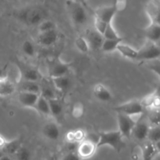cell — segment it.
I'll return each instance as SVG.
<instances>
[{
  "label": "cell",
  "instance_id": "obj_21",
  "mask_svg": "<svg viewBox=\"0 0 160 160\" xmlns=\"http://www.w3.org/2000/svg\"><path fill=\"white\" fill-rule=\"evenodd\" d=\"M141 156L143 159L149 160L152 159L155 156V155L158 154L156 148H155V144L152 142H147L141 147Z\"/></svg>",
  "mask_w": 160,
  "mask_h": 160
},
{
  "label": "cell",
  "instance_id": "obj_30",
  "mask_svg": "<svg viewBox=\"0 0 160 160\" xmlns=\"http://www.w3.org/2000/svg\"><path fill=\"white\" fill-rule=\"evenodd\" d=\"M147 140L153 143L160 141V125L151 126L148 136H147Z\"/></svg>",
  "mask_w": 160,
  "mask_h": 160
},
{
  "label": "cell",
  "instance_id": "obj_26",
  "mask_svg": "<svg viewBox=\"0 0 160 160\" xmlns=\"http://www.w3.org/2000/svg\"><path fill=\"white\" fill-rule=\"evenodd\" d=\"M124 40L123 38L117 39H105L102 45L101 50H103L104 52H112L117 49V47L122 41Z\"/></svg>",
  "mask_w": 160,
  "mask_h": 160
},
{
  "label": "cell",
  "instance_id": "obj_13",
  "mask_svg": "<svg viewBox=\"0 0 160 160\" xmlns=\"http://www.w3.org/2000/svg\"><path fill=\"white\" fill-rule=\"evenodd\" d=\"M58 40V33L56 30L39 32L37 42L39 45L44 47H49L54 45Z\"/></svg>",
  "mask_w": 160,
  "mask_h": 160
},
{
  "label": "cell",
  "instance_id": "obj_41",
  "mask_svg": "<svg viewBox=\"0 0 160 160\" xmlns=\"http://www.w3.org/2000/svg\"><path fill=\"white\" fill-rule=\"evenodd\" d=\"M114 6L118 12H122L125 9L127 6V0H115Z\"/></svg>",
  "mask_w": 160,
  "mask_h": 160
},
{
  "label": "cell",
  "instance_id": "obj_37",
  "mask_svg": "<svg viewBox=\"0 0 160 160\" xmlns=\"http://www.w3.org/2000/svg\"><path fill=\"white\" fill-rule=\"evenodd\" d=\"M108 23L104 21V20L94 17V29L98 31V32H100V34H104L107 27H108Z\"/></svg>",
  "mask_w": 160,
  "mask_h": 160
},
{
  "label": "cell",
  "instance_id": "obj_5",
  "mask_svg": "<svg viewBox=\"0 0 160 160\" xmlns=\"http://www.w3.org/2000/svg\"><path fill=\"white\" fill-rule=\"evenodd\" d=\"M141 100L133 99L119 105L115 108V110L119 113H123L129 116L143 115L144 111Z\"/></svg>",
  "mask_w": 160,
  "mask_h": 160
},
{
  "label": "cell",
  "instance_id": "obj_6",
  "mask_svg": "<svg viewBox=\"0 0 160 160\" xmlns=\"http://www.w3.org/2000/svg\"><path fill=\"white\" fill-rule=\"evenodd\" d=\"M19 17L22 21L29 25H39L45 20V13L41 9L30 8L28 10L26 9L20 12Z\"/></svg>",
  "mask_w": 160,
  "mask_h": 160
},
{
  "label": "cell",
  "instance_id": "obj_11",
  "mask_svg": "<svg viewBox=\"0 0 160 160\" xmlns=\"http://www.w3.org/2000/svg\"><path fill=\"white\" fill-rule=\"evenodd\" d=\"M39 96H40V94L20 91L17 95V100L21 106L34 109Z\"/></svg>",
  "mask_w": 160,
  "mask_h": 160
},
{
  "label": "cell",
  "instance_id": "obj_20",
  "mask_svg": "<svg viewBox=\"0 0 160 160\" xmlns=\"http://www.w3.org/2000/svg\"><path fill=\"white\" fill-rule=\"evenodd\" d=\"M51 79L55 88L60 92H65L70 87L71 81L68 77H67V75L56 77V78H53Z\"/></svg>",
  "mask_w": 160,
  "mask_h": 160
},
{
  "label": "cell",
  "instance_id": "obj_28",
  "mask_svg": "<svg viewBox=\"0 0 160 160\" xmlns=\"http://www.w3.org/2000/svg\"><path fill=\"white\" fill-rule=\"evenodd\" d=\"M75 46L83 53H87L90 50L87 40L84 37H78L75 41Z\"/></svg>",
  "mask_w": 160,
  "mask_h": 160
},
{
  "label": "cell",
  "instance_id": "obj_15",
  "mask_svg": "<svg viewBox=\"0 0 160 160\" xmlns=\"http://www.w3.org/2000/svg\"><path fill=\"white\" fill-rule=\"evenodd\" d=\"M86 38L87 40L90 49H101L102 45H103V42L104 41L103 34L96 31L95 29L91 30L87 33Z\"/></svg>",
  "mask_w": 160,
  "mask_h": 160
},
{
  "label": "cell",
  "instance_id": "obj_14",
  "mask_svg": "<svg viewBox=\"0 0 160 160\" xmlns=\"http://www.w3.org/2000/svg\"><path fill=\"white\" fill-rule=\"evenodd\" d=\"M17 91V84L8 77L0 78V98L10 96Z\"/></svg>",
  "mask_w": 160,
  "mask_h": 160
},
{
  "label": "cell",
  "instance_id": "obj_42",
  "mask_svg": "<svg viewBox=\"0 0 160 160\" xmlns=\"http://www.w3.org/2000/svg\"><path fill=\"white\" fill-rule=\"evenodd\" d=\"M6 142H7V140H6V139L5 138L3 137L2 134H0V148H2V149H3V147L5 146V145H6Z\"/></svg>",
  "mask_w": 160,
  "mask_h": 160
},
{
  "label": "cell",
  "instance_id": "obj_33",
  "mask_svg": "<svg viewBox=\"0 0 160 160\" xmlns=\"http://www.w3.org/2000/svg\"><path fill=\"white\" fill-rule=\"evenodd\" d=\"M155 97H156V95L155 94V92H152V93L148 94L146 96H144L142 99L141 100V103H142L143 106L144 107V109H147L151 110L152 109V107H153L154 101L155 99Z\"/></svg>",
  "mask_w": 160,
  "mask_h": 160
},
{
  "label": "cell",
  "instance_id": "obj_1",
  "mask_svg": "<svg viewBox=\"0 0 160 160\" xmlns=\"http://www.w3.org/2000/svg\"><path fill=\"white\" fill-rule=\"evenodd\" d=\"M125 138L122 136L119 130L117 131H104L99 134L98 140L97 142V148L103 146H109L115 151L120 152L125 148Z\"/></svg>",
  "mask_w": 160,
  "mask_h": 160
},
{
  "label": "cell",
  "instance_id": "obj_45",
  "mask_svg": "<svg viewBox=\"0 0 160 160\" xmlns=\"http://www.w3.org/2000/svg\"><path fill=\"white\" fill-rule=\"evenodd\" d=\"M5 154H6V153L4 152V151H3V150L2 149V148H0V159H1L2 158H3V156H4Z\"/></svg>",
  "mask_w": 160,
  "mask_h": 160
},
{
  "label": "cell",
  "instance_id": "obj_16",
  "mask_svg": "<svg viewBox=\"0 0 160 160\" xmlns=\"http://www.w3.org/2000/svg\"><path fill=\"white\" fill-rule=\"evenodd\" d=\"M93 93L95 98L97 100L100 102H109L112 99L113 96L111 94V91L108 89V88L106 85L103 84H95L93 87Z\"/></svg>",
  "mask_w": 160,
  "mask_h": 160
},
{
  "label": "cell",
  "instance_id": "obj_35",
  "mask_svg": "<svg viewBox=\"0 0 160 160\" xmlns=\"http://www.w3.org/2000/svg\"><path fill=\"white\" fill-rule=\"evenodd\" d=\"M56 23L50 20H44L39 24V32H43V31H52V30H56Z\"/></svg>",
  "mask_w": 160,
  "mask_h": 160
},
{
  "label": "cell",
  "instance_id": "obj_29",
  "mask_svg": "<svg viewBox=\"0 0 160 160\" xmlns=\"http://www.w3.org/2000/svg\"><path fill=\"white\" fill-rule=\"evenodd\" d=\"M21 49L24 54L28 57H33L35 55V47L31 41H24L22 44Z\"/></svg>",
  "mask_w": 160,
  "mask_h": 160
},
{
  "label": "cell",
  "instance_id": "obj_4",
  "mask_svg": "<svg viewBox=\"0 0 160 160\" xmlns=\"http://www.w3.org/2000/svg\"><path fill=\"white\" fill-rule=\"evenodd\" d=\"M160 58V48L155 42L147 40L141 48L137 49L136 61H152Z\"/></svg>",
  "mask_w": 160,
  "mask_h": 160
},
{
  "label": "cell",
  "instance_id": "obj_19",
  "mask_svg": "<svg viewBox=\"0 0 160 160\" xmlns=\"http://www.w3.org/2000/svg\"><path fill=\"white\" fill-rule=\"evenodd\" d=\"M116 51L119 52L123 57L126 58V59L136 60V57H137V49H135L130 45L123 44L122 42L118 45Z\"/></svg>",
  "mask_w": 160,
  "mask_h": 160
},
{
  "label": "cell",
  "instance_id": "obj_8",
  "mask_svg": "<svg viewBox=\"0 0 160 160\" xmlns=\"http://www.w3.org/2000/svg\"><path fill=\"white\" fill-rule=\"evenodd\" d=\"M150 128L151 125L147 120H142V117H141L135 124L134 128L132 131L131 136L139 142L145 141L146 139H147Z\"/></svg>",
  "mask_w": 160,
  "mask_h": 160
},
{
  "label": "cell",
  "instance_id": "obj_7",
  "mask_svg": "<svg viewBox=\"0 0 160 160\" xmlns=\"http://www.w3.org/2000/svg\"><path fill=\"white\" fill-rule=\"evenodd\" d=\"M97 148V142L86 138L78 143L76 152L79 159H89L95 154Z\"/></svg>",
  "mask_w": 160,
  "mask_h": 160
},
{
  "label": "cell",
  "instance_id": "obj_32",
  "mask_svg": "<svg viewBox=\"0 0 160 160\" xmlns=\"http://www.w3.org/2000/svg\"><path fill=\"white\" fill-rule=\"evenodd\" d=\"M147 121L151 126L160 125V109H151Z\"/></svg>",
  "mask_w": 160,
  "mask_h": 160
},
{
  "label": "cell",
  "instance_id": "obj_9",
  "mask_svg": "<svg viewBox=\"0 0 160 160\" xmlns=\"http://www.w3.org/2000/svg\"><path fill=\"white\" fill-rule=\"evenodd\" d=\"M118 13L114 5L101 6L97 7L94 11V17L104 20L108 23H112L115 16Z\"/></svg>",
  "mask_w": 160,
  "mask_h": 160
},
{
  "label": "cell",
  "instance_id": "obj_22",
  "mask_svg": "<svg viewBox=\"0 0 160 160\" xmlns=\"http://www.w3.org/2000/svg\"><path fill=\"white\" fill-rule=\"evenodd\" d=\"M17 84H19V88L20 91H25V92H34V93L40 94L41 87L37 81H19Z\"/></svg>",
  "mask_w": 160,
  "mask_h": 160
},
{
  "label": "cell",
  "instance_id": "obj_46",
  "mask_svg": "<svg viewBox=\"0 0 160 160\" xmlns=\"http://www.w3.org/2000/svg\"><path fill=\"white\" fill-rule=\"evenodd\" d=\"M75 1H78V2H84V0H75Z\"/></svg>",
  "mask_w": 160,
  "mask_h": 160
},
{
  "label": "cell",
  "instance_id": "obj_40",
  "mask_svg": "<svg viewBox=\"0 0 160 160\" xmlns=\"http://www.w3.org/2000/svg\"><path fill=\"white\" fill-rule=\"evenodd\" d=\"M74 132V137H75V142L76 143H80L82 141L86 139V132L82 129H78L73 131Z\"/></svg>",
  "mask_w": 160,
  "mask_h": 160
},
{
  "label": "cell",
  "instance_id": "obj_36",
  "mask_svg": "<svg viewBox=\"0 0 160 160\" xmlns=\"http://www.w3.org/2000/svg\"><path fill=\"white\" fill-rule=\"evenodd\" d=\"M40 95H42L44 98H47L48 100L56 97L54 90L53 88H51L50 87H49V86H44L42 88L41 87Z\"/></svg>",
  "mask_w": 160,
  "mask_h": 160
},
{
  "label": "cell",
  "instance_id": "obj_27",
  "mask_svg": "<svg viewBox=\"0 0 160 160\" xmlns=\"http://www.w3.org/2000/svg\"><path fill=\"white\" fill-rule=\"evenodd\" d=\"M49 104H50V114L52 117H59L63 111V105L61 100L56 97V98L49 99Z\"/></svg>",
  "mask_w": 160,
  "mask_h": 160
},
{
  "label": "cell",
  "instance_id": "obj_39",
  "mask_svg": "<svg viewBox=\"0 0 160 160\" xmlns=\"http://www.w3.org/2000/svg\"><path fill=\"white\" fill-rule=\"evenodd\" d=\"M147 67H148L149 70H152L153 73H155L160 78V61H158V59L149 61Z\"/></svg>",
  "mask_w": 160,
  "mask_h": 160
},
{
  "label": "cell",
  "instance_id": "obj_38",
  "mask_svg": "<svg viewBox=\"0 0 160 160\" xmlns=\"http://www.w3.org/2000/svg\"><path fill=\"white\" fill-rule=\"evenodd\" d=\"M14 156H16V157L19 159L26 160L31 157V152H30L29 150H28V148H26L25 147L21 146L19 148V150L17 152V153H16Z\"/></svg>",
  "mask_w": 160,
  "mask_h": 160
},
{
  "label": "cell",
  "instance_id": "obj_2",
  "mask_svg": "<svg viewBox=\"0 0 160 160\" xmlns=\"http://www.w3.org/2000/svg\"><path fill=\"white\" fill-rule=\"evenodd\" d=\"M67 7L72 21L74 24L82 26L88 19L87 11L83 2L75 0H67Z\"/></svg>",
  "mask_w": 160,
  "mask_h": 160
},
{
  "label": "cell",
  "instance_id": "obj_44",
  "mask_svg": "<svg viewBox=\"0 0 160 160\" xmlns=\"http://www.w3.org/2000/svg\"><path fill=\"white\" fill-rule=\"evenodd\" d=\"M155 148H156L157 152H158V153H160V141H158V142H155Z\"/></svg>",
  "mask_w": 160,
  "mask_h": 160
},
{
  "label": "cell",
  "instance_id": "obj_18",
  "mask_svg": "<svg viewBox=\"0 0 160 160\" xmlns=\"http://www.w3.org/2000/svg\"><path fill=\"white\" fill-rule=\"evenodd\" d=\"M144 36L147 40L155 43L158 42L160 41V25L151 22L144 29Z\"/></svg>",
  "mask_w": 160,
  "mask_h": 160
},
{
  "label": "cell",
  "instance_id": "obj_23",
  "mask_svg": "<svg viewBox=\"0 0 160 160\" xmlns=\"http://www.w3.org/2000/svg\"><path fill=\"white\" fill-rule=\"evenodd\" d=\"M34 109H35L39 113H40L41 115L51 116V114H50V104H49L48 99L44 98V97H42V95L39 96V99H38Z\"/></svg>",
  "mask_w": 160,
  "mask_h": 160
},
{
  "label": "cell",
  "instance_id": "obj_17",
  "mask_svg": "<svg viewBox=\"0 0 160 160\" xmlns=\"http://www.w3.org/2000/svg\"><path fill=\"white\" fill-rule=\"evenodd\" d=\"M42 134L49 140L56 141L61 135V131L55 122H48L42 128Z\"/></svg>",
  "mask_w": 160,
  "mask_h": 160
},
{
  "label": "cell",
  "instance_id": "obj_34",
  "mask_svg": "<svg viewBox=\"0 0 160 160\" xmlns=\"http://www.w3.org/2000/svg\"><path fill=\"white\" fill-rule=\"evenodd\" d=\"M103 35L105 39H117L122 38L115 31L114 27L112 26V23H108Z\"/></svg>",
  "mask_w": 160,
  "mask_h": 160
},
{
  "label": "cell",
  "instance_id": "obj_3",
  "mask_svg": "<svg viewBox=\"0 0 160 160\" xmlns=\"http://www.w3.org/2000/svg\"><path fill=\"white\" fill-rule=\"evenodd\" d=\"M141 117H142V115L129 116L117 112L118 130L120 131L124 138H130L131 137L132 131L135 124Z\"/></svg>",
  "mask_w": 160,
  "mask_h": 160
},
{
  "label": "cell",
  "instance_id": "obj_10",
  "mask_svg": "<svg viewBox=\"0 0 160 160\" xmlns=\"http://www.w3.org/2000/svg\"><path fill=\"white\" fill-rule=\"evenodd\" d=\"M145 12L151 22L160 25V0H149L146 3Z\"/></svg>",
  "mask_w": 160,
  "mask_h": 160
},
{
  "label": "cell",
  "instance_id": "obj_24",
  "mask_svg": "<svg viewBox=\"0 0 160 160\" xmlns=\"http://www.w3.org/2000/svg\"><path fill=\"white\" fill-rule=\"evenodd\" d=\"M39 79V73L35 69L24 68V70H20V81L24 80V81H38Z\"/></svg>",
  "mask_w": 160,
  "mask_h": 160
},
{
  "label": "cell",
  "instance_id": "obj_12",
  "mask_svg": "<svg viewBox=\"0 0 160 160\" xmlns=\"http://www.w3.org/2000/svg\"><path fill=\"white\" fill-rule=\"evenodd\" d=\"M69 70H70V65L68 63L57 59V60L53 61V63L50 65L49 73H50V78H53L67 75Z\"/></svg>",
  "mask_w": 160,
  "mask_h": 160
},
{
  "label": "cell",
  "instance_id": "obj_43",
  "mask_svg": "<svg viewBox=\"0 0 160 160\" xmlns=\"http://www.w3.org/2000/svg\"><path fill=\"white\" fill-rule=\"evenodd\" d=\"M154 92H155V94L157 95V96H158L160 98V84L157 86L155 90L154 91Z\"/></svg>",
  "mask_w": 160,
  "mask_h": 160
},
{
  "label": "cell",
  "instance_id": "obj_31",
  "mask_svg": "<svg viewBox=\"0 0 160 160\" xmlns=\"http://www.w3.org/2000/svg\"><path fill=\"white\" fill-rule=\"evenodd\" d=\"M85 112V106L82 102H75L72 106V115L74 118L80 119L83 117Z\"/></svg>",
  "mask_w": 160,
  "mask_h": 160
},
{
  "label": "cell",
  "instance_id": "obj_25",
  "mask_svg": "<svg viewBox=\"0 0 160 160\" xmlns=\"http://www.w3.org/2000/svg\"><path fill=\"white\" fill-rule=\"evenodd\" d=\"M21 146V142L20 139H14L12 141H7L3 150L9 156H14Z\"/></svg>",
  "mask_w": 160,
  "mask_h": 160
}]
</instances>
